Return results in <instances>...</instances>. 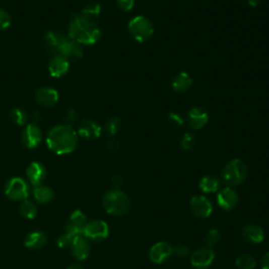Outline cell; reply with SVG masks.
Wrapping results in <instances>:
<instances>
[{"mask_svg":"<svg viewBox=\"0 0 269 269\" xmlns=\"http://www.w3.org/2000/svg\"><path fill=\"white\" fill-rule=\"evenodd\" d=\"M78 134L71 125L63 124L53 127L47 133L46 144L53 153L66 155L74 152L77 148Z\"/></svg>","mask_w":269,"mask_h":269,"instance_id":"6da1fadb","label":"cell"},{"mask_svg":"<svg viewBox=\"0 0 269 269\" xmlns=\"http://www.w3.org/2000/svg\"><path fill=\"white\" fill-rule=\"evenodd\" d=\"M101 30L92 20L83 16H75L69 27V37L80 44L93 45L101 38Z\"/></svg>","mask_w":269,"mask_h":269,"instance_id":"7a4b0ae2","label":"cell"},{"mask_svg":"<svg viewBox=\"0 0 269 269\" xmlns=\"http://www.w3.org/2000/svg\"><path fill=\"white\" fill-rule=\"evenodd\" d=\"M105 212L115 217L124 216L130 210V200L128 195L119 189L107 191L102 200Z\"/></svg>","mask_w":269,"mask_h":269,"instance_id":"3957f363","label":"cell"},{"mask_svg":"<svg viewBox=\"0 0 269 269\" xmlns=\"http://www.w3.org/2000/svg\"><path fill=\"white\" fill-rule=\"evenodd\" d=\"M222 180L228 186H237L242 184L248 176V167L241 159H232L225 164L222 169Z\"/></svg>","mask_w":269,"mask_h":269,"instance_id":"277c9868","label":"cell"},{"mask_svg":"<svg viewBox=\"0 0 269 269\" xmlns=\"http://www.w3.org/2000/svg\"><path fill=\"white\" fill-rule=\"evenodd\" d=\"M128 32L131 37L137 42L143 43L149 41L155 33V28L152 21L145 16H136L128 22Z\"/></svg>","mask_w":269,"mask_h":269,"instance_id":"5b68a950","label":"cell"},{"mask_svg":"<svg viewBox=\"0 0 269 269\" xmlns=\"http://www.w3.org/2000/svg\"><path fill=\"white\" fill-rule=\"evenodd\" d=\"M6 195L13 201H24L27 200L30 193L28 183L19 177L11 178L6 184L5 188Z\"/></svg>","mask_w":269,"mask_h":269,"instance_id":"8992f818","label":"cell"},{"mask_svg":"<svg viewBox=\"0 0 269 269\" xmlns=\"http://www.w3.org/2000/svg\"><path fill=\"white\" fill-rule=\"evenodd\" d=\"M109 235V227L108 224L102 220H93L89 222L84 228L83 236L96 242L105 240Z\"/></svg>","mask_w":269,"mask_h":269,"instance_id":"52a82bcc","label":"cell"},{"mask_svg":"<svg viewBox=\"0 0 269 269\" xmlns=\"http://www.w3.org/2000/svg\"><path fill=\"white\" fill-rule=\"evenodd\" d=\"M216 254L211 247H201L194 250L190 255V264L197 269L209 268L215 261Z\"/></svg>","mask_w":269,"mask_h":269,"instance_id":"ba28073f","label":"cell"},{"mask_svg":"<svg viewBox=\"0 0 269 269\" xmlns=\"http://www.w3.org/2000/svg\"><path fill=\"white\" fill-rule=\"evenodd\" d=\"M190 210L195 217L200 219H207L212 216L214 207L211 200L206 195L198 194L191 198Z\"/></svg>","mask_w":269,"mask_h":269,"instance_id":"9c48e42d","label":"cell"},{"mask_svg":"<svg viewBox=\"0 0 269 269\" xmlns=\"http://www.w3.org/2000/svg\"><path fill=\"white\" fill-rule=\"evenodd\" d=\"M174 254V248L169 243L161 241L157 242L151 247L149 255L150 260L155 264H162Z\"/></svg>","mask_w":269,"mask_h":269,"instance_id":"30bf717a","label":"cell"},{"mask_svg":"<svg viewBox=\"0 0 269 269\" xmlns=\"http://www.w3.org/2000/svg\"><path fill=\"white\" fill-rule=\"evenodd\" d=\"M21 140L23 145L30 150L37 148L42 140V132L38 125L34 123L28 124L22 131Z\"/></svg>","mask_w":269,"mask_h":269,"instance_id":"8fae6325","label":"cell"},{"mask_svg":"<svg viewBox=\"0 0 269 269\" xmlns=\"http://www.w3.org/2000/svg\"><path fill=\"white\" fill-rule=\"evenodd\" d=\"M218 205L224 211H231L239 203V194L238 192L230 186L224 187L223 189L219 190L217 194Z\"/></svg>","mask_w":269,"mask_h":269,"instance_id":"7c38bea8","label":"cell"},{"mask_svg":"<svg viewBox=\"0 0 269 269\" xmlns=\"http://www.w3.org/2000/svg\"><path fill=\"white\" fill-rule=\"evenodd\" d=\"M70 248L72 254L79 261H83L87 259L91 252V245L89 239L85 238L83 235H78L73 238Z\"/></svg>","mask_w":269,"mask_h":269,"instance_id":"4fadbf2b","label":"cell"},{"mask_svg":"<svg viewBox=\"0 0 269 269\" xmlns=\"http://www.w3.org/2000/svg\"><path fill=\"white\" fill-rule=\"evenodd\" d=\"M87 224V217L81 211L77 210L70 217V220L66 224V232H69L72 236L83 235Z\"/></svg>","mask_w":269,"mask_h":269,"instance_id":"5bb4252c","label":"cell"},{"mask_svg":"<svg viewBox=\"0 0 269 269\" xmlns=\"http://www.w3.org/2000/svg\"><path fill=\"white\" fill-rule=\"evenodd\" d=\"M58 55L64 57L68 60H77L83 56V50L80 43L73 39H66L61 44Z\"/></svg>","mask_w":269,"mask_h":269,"instance_id":"9a60e30c","label":"cell"},{"mask_svg":"<svg viewBox=\"0 0 269 269\" xmlns=\"http://www.w3.org/2000/svg\"><path fill=\"white\" fill-rule=\"evenodd\" d=\"M209 114L202 107L195 106L192 107L190 111L188 112V123L189 126L194 129L199 130L203 128L207 123H209Z\"/></svg>","mask_w":269,"mask_h":269,"instance_id":"2e32d148","label":"cell"},{"mask_svg":"<svg viewBox=\"0 0 269 269\" xmlns=\"http://www.w3.org/2000/svg\"><path fill=\"white\" fill-rule=\"evenodd\" d=\"M78 133L82 138L96 140L101 136V126L94 120H85L80 123L78 127Z\"/></svg>","mask_w":269,"mask_h":269,"instance_id":"e0dca14e","label":"cell"},{"mask_svg":"<svg viewBox=\"0 0 269 269\" xmlns=\"http://www.w3.org/2000/svg\"><path fill=\"white\" fill-rule=\"evenodd\" d=\"M70 70L69 60L60 55H55L48 63V72L52 77L60 78L64 76Z\"/></svg>","mask_w":269,"mask_h":269,"instance_id":"ac0fdd59","label":"cell"},{"mask_svg":"<svg viewBox=\"0 0 269 269\" xmlns=\"http://www.w3.org/2000/svg\"><path fill=\"white\" fill-rule=\"evenodd\" d=\"M66 39L68 38L62 33L57 32V31H51L45 35L44 46L50 53L58 55V51H59L61 44H62Z\"/></svg>","mask_w":269,"mask_h":269,"instance_id":"d6986e66","label":"cell"},{"mask_svg":"<svg viewBox=\"0 0 269 269\" xmlns=\"http://www.w3.org/2000/svg\"><path fill=\"white\" fill-rule=\"evenodd\" d=\"M27 177L34 186L41 185L46 177L45 167L39 162H33L27 168Z\"/></svg>","mask_w":269,"mask_h":269,"instance_id":"ffe728a7","label":"cell"},{"mask_svg":"<svg viewBox=\"0 0 269 269\" xmlns=\"http://www.w3.org/2000/svg\"><path fill=\"white\" fill-rule=\"evenodd\" d=\"M242 236L245 241L251 244H260L265 240L264 229L255 224H248L242 229Z\"/></svg>","mask_w":269,"mask_h":269,"instance_id":"44dd1931","label":"cell"},{"mask_svg":"<svg viewBox=\"0 0 269 269\" xmlns=\"http://www.w3.org/2000/svg\"><path fill=\"white\" fill-rule=\"evenodd\" d=\"M37 102L45 107H52L57 104L59 100V94L53 88H42L36 94Z\"/></svg>","mask_w":269,"mask_h":269,"instance_id":"7402d4cb","label":"cell"},{"mask_svg":"<svg viewBox=\"0 0 269 269\" xmlns=\"http://www.w3.org/2000/svg\"><path fill=\"white\" fill-rule=\"evenodd\" d=\"M173 90L177 93H186L192 87V78L186 72H180L175 76L172 83Z\"/></svg>","mask_w":269,"mask_h":269,"instance_id":"603a6c76","label":"cell"},{"mask_svg":"<svg viewBox=\"0 0 269 269\" xmlns=\"http://www.w3.org/2000/svg\"><path fill=\"white\" fill-rule=\"evenodd\" d=\"M47 244V237L42 231H32L26 239V246L30 249H40Z\"/></svg>","mask_w":269,"mask_h":269,"instance_id":"cb8c5ba5","label":"cell"},{"mask_svg":"<svg viewBox=\"0 0 269 269\" xmlns=\"http://www.w3.org/2000/svg\"><path fill=\"white\" fill-rule=\"evenodd\" d=\"M221 187V181L213 175H206L199 181V188L204 193L217 192Z\"/></svg>","mask_w":269,"mask_h":269,"instance_id":"d4e9b609","label":"cell"},{"mask_svg":"<svg viewBox=\"0 0 269 269\" xmlns=\"http://www.w3.org/2000/svg\"><path fill=\"white\" fill-rule=\"evenodd\" d=\"M34 198L38 203L46 204L48 202H51L54 198V191L50 187L43 186V185H38L35 186L34 188Z\"/></svg>","mask_w":269,"mask_h":269,"instance_id":"484cf974","label":"cell"},{"mask_svg":"<svg viewBox=\"0 0 269 269\" xmlns=\"http://www.w3.org/2000/svg\"><path fill=\"white\" fill-rule=\"evenodd\" d=\"M236 266L240 269H254L256 266V259L252 254L243 253L237 258Z\"/></svg>","mask_w":269,"mask_h":269,"instance_id":"4316f807","label":"cell"},{"mask_svg":"<svg viewBox=\"0 0 269 269\" xmlns=\"http://www.w3.org/2000/svg\"><path fill=\"white\" fill-rule=\"evenodd\" d=\"M19 212L23 218L31 220L37 216V207H36V205L33 202L29 200H24L22 201L19 207Z\"/></svg>","mask_w":269,"mask_h":269,"instance_id":"83f0119b","label":"cell"},{"mask_svg":"<svg viewBox=\"0 0 269 269\" xmlns=\"http://www.w3.org/2000/svg\"><path fill=\"white\" fill-rule=\"evenodd\" d=\"M100 13H101V6L97 3H91L82 9L81 16L92 20L99 16Z\"/></svg>","mask_w":269,"mask_h":269,"instance_id":"f1b7e54d","label":"cell"},{"mask_svg":"<svg viewBox=\"0 0 269 269\" xmlns=\"http://www.w3.org/2000/svg\"><path fill=\"white\" fill-rule=\"evenodd\" d=\"M10 118L14 124L21 126L27 123L28 114L22 108H14L10 113Z\"/></svg>","mask_w":269,"mask_h":269,"instance_id":"f546056e","label":"cell"},{"mask_svg":"<svg viewBox=\"0 0 269 269\" xmlns=\"http://www.w3.org/2000/svg\"><path fill=\"white\" fill-rule=\"evenodd\" d=\"M220 241H221V232L219 231V229L213 228V229H210L209 231L206 232L205 243H206L207 247L212 248V247L216 246Z\"/></svg>","mask_w":269,"mask_h":269,"instance_id":"4dcf8cb0","label":"cell"},{"mask_svg":"<svg viewBox=\"0 0 269 269\" xmlns=\"http://www.w3.org/2000/svg\"><path fill=\"white\" fill-rule=\"evenodd\" d=\"M121 128V120L118 117H113L109 120H107L106 124H105V129L107 133L112 134V136H115L119 132Z\"/></svg>","mask_w":269,"mask_h":269,"instance_id":"1f68e13d","label":"cell"},{"mask_svg":"<svg viewBox=\"0 0 269 269\" xmlns=\"http://www.w3.org/2000/svg\"><path fill=\"white\" fill-rule=\"evenodd\" d=\"M195 144V137L191 132L184 133V136L182 137V140L180 142V146L182 150L184 151H190Z\"/></svg>","mask_w":269,"mask_h":269,"instance_id":"d6a6232c","label":"cell"},{"mask_svg":"<svg viewBox=\"0 0 269 269\" xmlns=\"http://www.w3.org/2000/svg\"><path fill=\"white\" fill-rule=\"evenodd\" d=\"M75 236H72L71 234H69V232H64L63 235L59 236V238L57 239V245L60 247V248H68L71 246V243L73 241V238H74Z\"/></svg>","mask_w":269,"mask_h":269,"instance_id":"836d02e7","label":"cell"},{"mask_svg":"<svg viewBox=\"0 0 269 269\" xmlns=\"http://www.w3.org/2000/svg\"><path fill=\"white\" fill-rule=\"evenodd\" d=\"M11 16L4 9H0V31L7 30L11 26Z\"/></svg>","mask_w":269,"mask_h":269,"instance_id":"e575fe53","label":"cell"},{"mask_svg":"<svg viewBox=\"0 0 269 269\" xmlns=\"http://www.w3.org/2000/svg\"><path fill=\"white\" fill-rule=\"evenodd\" d=\"M117 7L122 12H129L134 7V0H117Z\"/></svg>","mask_w":269,"mask_h":269,"instance_id":"d590c367","label":"cell"},{"mask_svg":"<svg viewBox=\"0 0 269 269\" xmlns=\"http://www.w3.org/2000/svg\"><path fill=\"white\" fill-rule=\"evenodd\" d=\"M168 120L173 125L178 127L183 126V124H184V120H183V118L178 113H169Z\"/></svg>","mask_w":269,"mask_h":269,"instance_id":"8d00e7d4","label":"cell"},{"mask_svg":"<svg viewBox=\"0 0 269 269\" xmlns=\"http://www.w3.org/2000/svg\"><path fill=\"white\" fill-rule=\"evenodd\" d=\"M64 120L68 123V125H71V124L74 123V122L77 120V114H76V112L74 111V109H73V108L69 109V111L64 115Z\"/></svg>","mask_w":269,"mask_h":269,"instance_id":"74e56055","label":"cell"},{"mask_svg":"<svg viewBox=\"0 0 269 269\" xmlns=\"http://www.w3.org/2000/svg\"><path fill=\"white\" fill-rule=\"evenodd\" d=\"M188 247L185 246V245H180V246H177L176 248H174V253L177 254L178 256H185L188 254Z\"/></svg>","mask_w":269,"mask_h":269,"instance_id":"f35d334b","label":"cell"},{"mask_svg":"<svg viewBox=\"0 0 269 269\" xmlns=\"http://www.w3.org/2000/svg\"><path fill=\"white\" fill-rule=\"evenodd\" d=\"M262 269H269V251H267L261 259Z\"/></svg>","mask_w":269,"mask_h":269,"instance_id":"ab89813d","label":"cell"},{"mask_svg":"<svg viewBox=\"0 0 269 269\" xmlns=\"http://www.w3.org/2000/svg\"><path fill=\"white\" fill-rule=\"evenodd\" d=\"M117 146L118 145H117V142L115 140H111V141H108V143H107V149L111 152H115Z\"/></svg>","mask_w":269,"mask_h":269,"instance_id":"60d3db41","label":"cell"},{"mask_svg":"<svg viewBox=\"0 0 269 269\" xmlns=\"http://www.w3.org/2000/svg\"><path fill=\"white\" fill-rule=\"evenodd\" d=\"M259 2H260V0H249L248 4H249L250 6H252V7H256V6H258Z\"/></svg>","mask_w":269,"mask_h":269,"instance_id":"b9f144b4","label":"cell"},{"mask_svg":"<svg viewBox=\"0 0 269 269\" xmlns=\"http://www.w3.org/2000/svg\"><path fill=\"white\" fill-rule=\"evenodd\" d=\"M68 269H84L82 266H80V265H72L71 267H69Z\"/></svg>","mask_w":269,"mask_h":269,"instance_id":"7bdbcfd3","label":"cell"}]
</instances>
